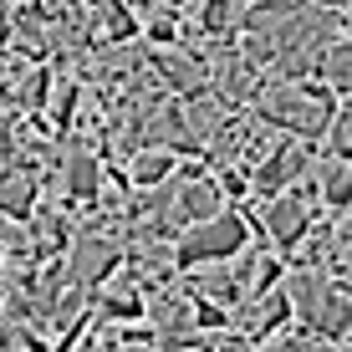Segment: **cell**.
<instances>
[{
    "label": "cell",
    "instance_id": "2",
    "mask_svg": "<svg viewBox=\"0 0 352 352\" xmlns=\"http://www.w3.org/2000/svg\"><path fill=\"white\" fill-rule=\"evenodd\" d=\"M123 174H128V184L133 189H159L164 179H174V168H179V153H168V148H153V143H143V148H133L123 153Z\"/></svg>",
    "mask_w": 352,
    "mask_h": 352
},
{
    "label": "cell",
    "instance_id": "1",
    "mask_svg": "<svg viewBox=\"0 0 352 352\" xmlns=\"http://www.w3.org/2000/svg\"><path fill=\"white\" fill-rule=\"evenodd\" d=\"M245 245H250V225H245V214H240V204H225V210H214L210 220L179 230V235L168 240V250H174V271L235 261Z\"/></svg>",
    "mask_w": 352,
    "mask_h": 352
}]
</instances>
